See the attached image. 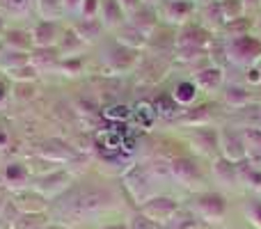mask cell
Masks as SVG:
<instances>
[{
	"label": "cell",
	"instance_id": "1",
	"mask_svg": "<svg viewBox=\"0 0 261 229\" xmlns=\"http://www.w3.org/2000/svg\"><path fill=\"white\" fill-rule=\"evenodd\" d=\"M227 60L241 67H254L261 62V39L252 35L227 39Z\"/></svg>",
	"mask_w": 261,
	"mask_h": 229
},
{
	"label": "cell",
	"instance_id": "2",
	"mask_svg": "<svg viewBox=\"0 0 261 229\" xmlns=\"http://www.w3.org/2000/svg\"><path fill=\"white\" fill-rule=\"evenodd\" d=\"M140 213L156 225H167L179 213V202L167 197V195H153L140 207Z\"/></svg>",
	"mask_w": 261,
	"mask_h": 229
},
{
	"label": "cell",
	"instance_id": "3",
	"mask_svg": "<svg viewBox=\"0 0 261 229\" xmlns=\"http://www.w3.org/2000/svg\"><path fill=\"white\" fill-rule=\"evenodd\" d=\"M220 154L222 158L241 165L243 161H248V142H245V133L225 126L220 131Z\"/></svg>",
	"mask_w": 261,
	"mask_h": 229
},
{
	"label": "cell",
	"instance_id": "4",
	"mask_svg": "<svg viewBox=\"0 0 261 229\" xmlns=\"http://www.w3.org/2000/svg\"><path fill=\"white\" fill-rule=\"evenodd\" d=\"M138 64H140V50L126 48V46L117 44V41L108 48V55H106V67L110 71L108 76H117V73L138 69Z\"/></svg>",
	"mask_w": 261,
	"mask_h": 229
},
{
	"label": "cell",
	"instance_id": "5",
	"mask_svg": "<svg viewBox=\"0 0 261 229\" xmlns=\"http://www.w3.org/2000/svg\"><path fill=\"white\" fill-rule=\"evenodd\" d=\"M213 41V32L206 30L202 23H186L176 30V46H188V48H206Z\"/></svg>",
	"mask_w": 261,
	"mask_h": 229
},
{
	"label": "cell",
	"instance_id": "6",
	"mask_svg": "<svg viewBox=\"0 0 261 229\" xmlns=\"http://www.w3.org/2000/svg\"><path fill=\"white\" fill-rule=\"evenodd\" d=\"M197 213L208 222H220L227 213V199L220 193H202L195 199Z\"/></svg>",
	"mask_w": 261,
	"mask_h": 229
},
{
	"label": "cell",
	"instance_id": "7",
	"mask_svg": "<svg viewBox=\"0 0 261 229\" xmlns=\"http://www.w3.org/2000/svg\"><path fill=\"white\" fill-rule=\"evenodd\" d=\"M195 0H165L163 3V18L167 26H186L193 23V12H195Z\"/></svg>",
	"mask_w": 261,
	"mask_h": 229
},
{
	"label": "cell",
	"instance_id": "8",
	"mask_svg": "<svg viewBox=\"0 0 261 229\" xmlns=\"http://www.w3.org/2000/svg\"><path fill=\"white\" fill-rule=\"evenodd\" d=\"M167 73V62L165 58H158V55H147L144 60H140L138 69H135V76L142 85H156L158 81H163Z\"/></svg>",
	"mask_w": 261,
	"mask_h": 229
},
{
	"label": "cell",
	"instance_id": "9",
	"mask_svg": "<svg viewBox=\"0 0 261 229\" xmlns=\"http://www.w3.org/2000/svg\"><path fill=\"white\" fill-rule=\"evenodd\" d=\"M170 172L181 186H193L195 181H199V176H202L197 161H193V158H188V156L170 161Z\"/></svg>",
	"mask_w": 261,
	"mask_h": 229
},
{
	"label": "cell",
	"instance_id": "10",
	"mask_svg": "<svg viewBox=\"0 0 261 229\" xmlns=\"http://www.w3.org/2000/svg\"><path fill=\"white\" fill-rule=\"evenodd\" d=\"M62 37L58 21H39L32 28V41L35 48H58V41Z\"/></svg>",
	"mask_w": 261,
	"mask_h": 229
},
{
	"label": "cell",
	"instance_id": "11",
	"mask_svg": "<svg viewBox=\"0 0 261 229\" xmlns=\"http://www.w3.org/2000/svg\"><path fill=\"white\" fill-rule=\"evenodd\" d=\"M67 186H69V174H67V172H62V170H58V172H50V174L39 176L35 190H37V193H41L46 199H48V197H53V195L64 193V190H67Z\"/></svg>",
	"mask_w": 261,
	"mask_h": 229
},
{
	"label": "cell",
	"instance_id": "12",
	"mask_svg": "<svg viewBox=\"0 0 261 229\" xmlns=\"http://www.w3.org/2000/svg\"><path fill=\"white\" fill-rule=\"evenodd\" d=\"M128 23H130V26H135L149 39V35H151V32L158 28V12H156V7H153L151 3H144L138 12L130 14Z\"/></svg>",
	"mask_w": 261,
	"mask_h": 229
},
{
	"label": "cell",
	"instance_id": "13",
	"mask_svg": "<svg viewBox=\"0 0 261 229\" xmlns=\"http://www.w3.org/2000/svg\"><path fill=\"white\" fill-rule=\"evenodd\" d=\"M99 14L103 28H110V30H117V28H122L126 23V12H124L119 0H101Z\"/></svg>",
	"mask_w": 261,
	"mask_h": 229
},
{
	"label": "cell",
	"instance_id": "14",
	"mask_svg": "<svg viewBox=\"0 0 261 229\" xmlns=\"http://www.w3.org/2000/svg\"><path fill=\"white\" fill-rule=\"evenodd\" d=\"M211 172H213V179H216L220 186H227V188H231V186H236L241 181L239 165L231 163V161H227V158H222V156L213 161Z\"/></svg>",
	"mask_w": 261,
	"mask_h": 229
},
{
	"label": "cell",
	"instance_id": "15",
	"mask_svg": "<svg viewBox=\"0 0 261 229\" xmlns=\"http://www.w3.org/2000/svg\"><path fill=\"white\" fill-rule=\"evenodd\" d=\"M193 144L197 147L199 154H204V156H213V154L220 149V133L213 131V129H208V126H199V129H195Z\"/></svg>",
	"mask_w": 261,
	"mask_h": 229
},
{
	"label": "cell",
	"instance_id": "16",
	"mask_svg": "<svg viewBox=\"0 0 261 229\" xmlns=\"http://www.w3.org/2000/svg\"><path fill=\"white\" fill-rule=\"evenodd\" d=\"M222 67H218V64H206L204 69H197L195 71V85H197V90H204V92H213L218 90V87L222 85Z\"/></svg>",
	"mask_w": 261,
	"mask_h": 229
},
{
	"label": "cell",
	"instance_id": "17",
	"mask_svg": "<svg viewBox=\"0 0 261 229\" xmlns=\"http://www.w3.org/2000/svg\"><path fill=\"white\" fill-rule=\"evenodd\" d=\"M71 30L76 32L85 44H92V41H96L101 37V32H103V23H101L99 16L96 18H76V21L71 23Z\"/></svg>",
	"mask_w": 261,
	"mask_h": 229
},
{
	"label": "cell",
	"instance_id": "18",
	"mask_svg": "<svg viewBox=\"0 0 261 229\" xmlns=\"http://www.w3.org/2000/svg\"><path fill=\"white\" fill-rule=\"evenodd\" d=\"M115 35H117V37H115V41H117V44H122V46H126V48L140 50L142 46H147V37H144L135 26H130L128 21L124 23L122 28H117V30H115Z\"/></svg>",
	"mask_w": 261,
	"mask_h": 229
},
{
	"label": "cell",
	"instance_id": "19",
	"mask_svg": "<svg viewBox=\"0 0 261 229\" xmlns=\"http://www.w3.org/2000/svg\"><path fill=\"white\" fill-rule=\"evenodd\" d=\"M199 16H202V26L211 32L225 28V16H222V9H220V0H213V3H208V5H202Z\"/></svg>",
	"mask_w": 261,
	"mask_h": 229
},
{
	"label": "cell",
	"instance_id": "20",
	"mask_svg": "<svg viewBox=\"0 0 261 229\" xmlns=\"http://www.w3.org/2000/svg\"><path fill=\"white\" fill-rule=\"evenodd\" d=\"M250 101H252V94H250L248 87H243V85H227V90H225V104L227 106L243 110Z\"/></svg>",
	"mask_w": 261,
	"mask_h": 229
},
{
	"label": "cell",
	"instance_id": "21",
	"mask_svg": "<svg viewBox=\"0 0 261 229\" xmlns=\"http://www.w3.org/2000/svg\"><path fill=\"white\" fill-rule=\"evenodd\" d=\"M5 41H7V46L12 50H16V53H32V46H35L32 32H23V30H9Z\"/></svg>",
	"mask_w": 261,
	"mask_h": 229
},
{
	"label": "cell",
	"instance_id": "22",
	"mask_svg": "<svg viewBox=\"0 0 261 229\" xmlns=\"http://www.w3.org/2000/svg\"><path fill=\"white\" fill-rule=\"evenodd\" d=\"M197 85H195V81H181L174 85V90H172V99L176 101L179 106H190L195 99H197Z\"/></svg>",
	"mask_w": 261,
	"mask_h": 229
},
{
	"label": "cell",
	"instance_id": "23",
	"mask_svg": "<svg viewBox=\"0 0 261 229\" xmlns=\"http://www.w3.org/2000/svg\"><path fill=\"white\" fill-rule=\"evenodd\" d=\"M37 9L41 14V21H58L67 12L64 0H37Z\"/></svg>",
	"mask_w": 261,
	"mask_h": 229
},
{
	"label": "cell",
	"instance_id": "24",
	"mask_svg": "<svg viewBox=\"0 0 261 229\" xmlns=\"http://www.w3.org/2000/svg\"><path fill=\"white\" fill-rule=\"evenodd\" d=\"M239 176H241V181H248V186H252L254 190H261V167H257L254 163H250V161L241 163Z\"/></svg>",
	"mask_w": 261,
	"mask_h": 229
},
{
	"label": "cell",
	"instance_id": "25",
	"mask_svg": "<svg viewBox=\"0 0 261 229\" xmlns=\"http://www.w3.org/2000/svg\"><path fill=\"white\" fill-rule=\"evenodd\" d=\"M250 28H252V21L248 16H241V18H234V21H227L222 32L227 35V39H234V37L250 35Z\"/></svg>",
	"mask_w": 261,
	"mask_h": 229
},
{
	"label": "cell",
	"instance_id": "26",
	"mask_svg": "<svg viewBox=\"0 0 261 229\" xmlns=\"http://www.w3.org/2000/svg\"><path fill=\"white\" fill-rule=\"evenodd\" d=\"M179 110H181V106L172 99V94H163L161 99H156V104H153V113L161 115V117H167V119L176 117Z\"/></svg>",
	"mask_w": 261,
	"mask_h": 229
},
{
	"label": "cell",
	"instance_id": "27",
	"mask_svg": "<svg viewBox=\"0 0 261 229\" xmlns=\"http://www.w3.org/2000/svg\"><path fill=\"white\" fill-rule=\"evenodd\" d=\"M208 106H199V108H188L184 110V115H179V121L181 124H195V129L204 126L208 121Z\"/></svg>",
	"mask_w": 261,
	"mask_h": 229
},
{
	"label": "cell",
	"instance_id": "28",
	"mask_svg": "<svg viewBox=\"0 0 261 229\" xmlns=\"http://www.w3.org/2000/svg\"><path fill=\"white\" fill-rule=\"evenodd\" d=\"M220 9H222V16H225V23H227V21L245 16V9L248 7H245L243 0H220Z\"/></svg>",
	"mask_w": 261,
	"mask_h": 229
},
{
	"label": "cell",
	"instance_id": "29",
	"mask_svg": "<svg viewBox=\"0 0 261 229\" xmlns=\"http://www.w3.org/2000/svg\"><path fill=\"white\" fill-rule=\"evenodd\" d=\"M14 229H46V220L41 213H23L14 222Z\"/></svg>",
	"mask_w": 261,
	"mask_h": 229
},
{
	"label": "cell",
	"instance_id": "30",
	"mask_svg": "<svg viewBox=\"0 0 261 229\" xmlns=\"http://www.w3.org/2000/svg\"><path fill=\"white\" fill-rule=\"evenodd\" d=\"M99 9H101V0H83L78 14H81V18H96Z\"/></svg>",
	"mask_w": 261,
	"mask_h": 229
},
{
	"label": "cell",
	"instance_id": "31",
	"mask_svg": "<svg viewBox=\"0 0 261 229\" xmlns=\"http://www.w3.org/2000/svg\"><path fill=\"white\" fill-rule=\"evenodd\" d=\"M7 176H9V181H14V184H23V181L28 179V170L21 165V163H14V165L7 167Z\"/></svg>",
	"mask_w": 261,
	"mask_h": 229
},
{
	"label": "cell",
	"instance_id": "32",
	"mask_svg": "<svg viewBox=\"0 0 261 229\" xmlns=\"http://www.w3.org/2000/svg\"><path fill=\"white\" fill-rule=\"evenodd\" d=\"M245 213H248V218L254 222V227L261 229V199H252V202L245 207Z\"/></svg>",
	"mask_w": 261,
	"mask_h": 229
},
{
	"label": "cell",
	"instance_id": "33",
	"mask_svg": "<svg viewBox=\"0 0 261 229\" xmlns=\"http://www.w3.org/2000/svg\"><path fill=\"white\" fill-rule=\"evenodd\" d=\"M128 227H130V229H161V227L156 225V222H151L149 218H144L142 213H138V216L133 218V222H130Z\"/></svg>",
	"mask_w": 261,
	"mask_h": 229
},
{
	"label": "cell",
	"instance_id": "34",
	"mask_svg": "<svg viewBox=\"0 0 261 229\" xmlns=\"http://www.w3.org/2000/svg\"><path fill=\"white\" fill-rule=\"evenodd\" d=\"M30 3L32 0H7V7L12 9L14 14H25L30 9Z\"/></svg>",
	"mask_w": 261,
	"mask_h": 229
},
{
	"label": "cell",
	"instance_id": "35",
	"mask_svg": "<svg viewBox=\"0 0 261 229\" xmlns=\"http://www.w3.org/2000/svg\"><path fill=\"white\" fill-rule=\"evenodd\" d=\"M245 73H248V76H245V78H248V83H252V85H261V69L257 67V64H254V67H250Z\"/></svg>",
	"mask_w": 261,
	"mask_h": 229
},
{
	"label": "cell",
	"instance_id": "36",
	"mask_svg": "<svg viewBox=\"0 0 261 229\" xmlns=\"http://www.w3.org/2000/svg\"><path fill=\"white\" fill-rule=\"evenodd\" d=\"M119 3H122L124 12L133 14V12H138V9L142 7V5H144V0H119Z\"/></svg>",
	"mask_w": 261,
	"mask_h": 229
},
{
	"label": "cell",
	"instance_id": "37",
	"mask_svg": "<svg viewBox=\"0 0 261 229\" xmlns=\"http://www.w3.org/2000/svg\"><path fill=\"white\" fill-rule=\"evenodd\" d=\"M81 3L83 0H64V7H67V12H78V9H81Z\"/></svg>",
	"mask_w": 261,
	"mask_h": 229
},
{
	"label": "cell",
	"instance_id": "38",
	"mask_svg": "<svg viewBox=\"0 0 261 229\" xmlns=\"http://www.w3.org/2000/svg\"><path fill=\"white\" fill-rule=\"evenodd\" d=\"M245 7H252V9H259L261 7V0H243Z\"/></svg>",
	"mask_w": 261,
	"mask_h": 229
},
{
	"label": "cell",
	"instance_id": "39",
	"mask_svg": "<svg viewBox=\"0 0 261 229\" xmlns=\"http://www.w3.org/2000/svg\"><path fill=\"white\" fill-rule=\"evenodd\" d=\"M103 229H130L128 225H122V222H115V225H106Z\"/></svg>",
	"mask_w": 261,
	"mask_h": 229
},
{
	"label": "cell",
	"instance_id": "40",
	"mask_svg": "<svg viewBox=\"0 0 261 229\" xmlns=\"http://www.w3.org/2000/svg\"><path fill=\"white\" fill-rule=\"evenodd\" d=\"M195 3H199V5H208V3H213V0H195Z\"/></svg>",
	"mask_w": 261,
	"mask_h": 229
},
{
	"label": "cell",
	"instance_id": "41",
	"mask_svg": "<svg viewBox=\"0 0 261 229\" xmlns=\"http://www.w3.org/2000/svg\"><path fill=\"white\" fill-rule=\"evenodd\" d=\"M46 229H67V227H60V225H50V227H46Z\"/></svg>",
	"mask_w": 261,
	"mask_h": 229
},
{
	"label": "cell",
	"instance_id": "42",
	"mask_svg": "<svg viewBox=\"0 0 261 229\" xmlns=\"http://www.w3.org/2000/svg\"><path fill=\"white\" fill-rule=\"evenodd\" d=\"M259 39H261V21H259Z\"/></svg>",
	"mask_w": 261,
	"mask_h": 229
},
{
	"label": "cell",
	"instance_id": "43",
	"mask_svg": "<svg viewBox=\"0 0 261 229\" xmlns=\"http://www.w3.org/2000/svg\"><path fill=\"white\" fill-rule=\"evenodd\" d=\"M144 3H153V0H144Z\"/></svg>",
	"mask_w": 261,
	"mask_h": 229
}]
</instances>
